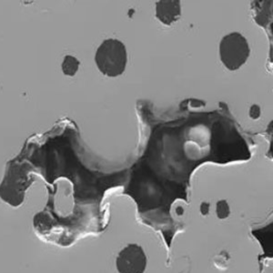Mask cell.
<instances>
[{"instance_id": "obj_3", "label": "cell", "mask_w": 273, "mask_h": 273, "mask_svg": "<svg viewBox=\"0 0 273 273\" xmlns=\"http://www.w3.org/2000/svg\"><path fill=\"white\" fill-rule=\"evenodd\" d=\"M148 259L143 248L136 243L126 246L117 257L118 273H144Z\"/></svg>"}, {"instance_id": "obj_2", "label": "cell", "mask_w": 273, "mask_h": 273, "mask_svg": "<svg viewBox=\"0 0 273 273\" xmlns=\"http://www.w3.org/2000/svg\"><path fill=\"white\" fill-rule=\"evenodd\" d=\"M251 49L248 40L238 32L226 35L219 44L221 62L231 71L243 66L250 57Z\"/></svg>"}, {"instance_id": "obj_1", "label": "cell", "mask_w": 273, "mask_h": 273, "mask_svg": "<svg viewBox=\"0 0 273 273\" xmlns=\"http://www.w3.org/2000/svg\"><path fill=\"white\" fill-rule=\"evenodd\" d=\"M95 61L104 75L115 78L124 73L127 62V49L121 41L109 39L102 42L97 49Z\"/></svg>"}, {"instance_id": "obj_4", "label": "cell", "mask_w": 273, "mask_h": 273, "mask_svg": "<svg viewBox=\"0 0 273 273\" xmlns=\"http://www.w3.org/2000/svg\"><path fill=\"white\" fill-rule=\"evenodd\" d=\"M181 15L180 2L178 0H161L156 5V17L163 24L170 26L177 21Z\"/></svg>"}, {"instance_id": "obj_6", "label": "cell", "mask_w": 273, "mask_h": 273, "mask_svg": "<svg viewBox=\"0 0 273 273\" xmlns=\"http://www.w3.org/2000/svg\"><path fill=\"white\" fill-rule=\"evenodd\" d=\"M217 212H218V216L219 218H225L228 216V214L230 213V209L225 200H221L218 202Z\"/></svg>"}, {"instance_id": "obj_5", "label": "cell", "mask_w": 273, "mask_h": 273, "mask_svg": "<svg viewBox=\"0 0 273 273\" xmlns=\"http://www.w3.org/2000/svg\"><path fill=\"white\" fill-rule=\"evenodd\" d=\"M79 61L73 56H66L62 63V70L63 73L66 76L73 77L76 75L77 71L78 70Z\"/></svg>"}]
</instances>
